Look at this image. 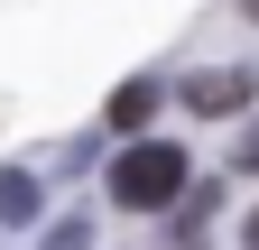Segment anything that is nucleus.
<instances>
[{
  "label": "nucleus",
  "mask_w": 259,
  "mask_h": 250,
  "mask_svg": "<svg viewBox=\"0 0 259 250\" xmlns=\"http://www.w3.org/2000/svg\"><path fill=\"white\" fill-rule=\"evenodd\" d=\"M176 195H185V148L139 139V148H120V158H111V204L157 213V204H176Z\"/></svg>",
  "instance_id": "nucleus-1"
},
{
  "label": "nucleus",
  "mask_w": 259,
  "mask_h": 250,
  "mask_svg": "<svg viewBox=\"0 0 259 250\" xmlns=\"http://www.w3.org/2000/svg\"><path fill=\"white\" fill-rule=\"evenodd\" d=\"M250 19H259V0H250Z\"/></svg>",
  "instance_id": "nucleus-8"
},
{
  "label": "nucleus",
  "mask_w": 259,
  "mask_h": 250,
  "mask_svg": "<svg viewBox=\"0 0 259 250\" xmlns=\"http://www.w3.org/2000/svg\"><path fill=\"white\" fill-rule=\"evenodd\" d=\"M250 250H259V213H250Z\"/></svg>",
  "instance_id": "nucleus-7"
},
{
  "label": "nucleus",
  "mask_w": 259,
  "mask_h": 250,
  "mask_svg": "<svg viewBox=\"0 0 259 250\" xmlns=\"http://www.w3.org/2000/svg\"><path fill=\"white\" fill-rule=\"evenodd\" d=\"M37 250H93V223H83V213H65V223H56Z\"/></svg>",
  "instance_id": "nucleus-5"
},
{
  "label": "nucleus",
  "mask_w": 259,
  "mask_h": 250,
  "mask_svg": "<svg viewBox=\"0 0 259 250\" xmlns=\"http://www.w3.org/2000/svg\"><path fill=\"white\" fill-rule=\"evenodd\" d=\"M241 102H250V74H232V65L185 84V111H241Z\"/></svg>",
  "instance_id": "nucleus-2"
},
{
  "label": "nucleus",
  "mask_w": 259,
  "mask_h": 250,
  "mask_svg": "<svg viewBox=\"0 0 259 250\" xmlns=\"http://www.w3.org/2000/svg\"><path fill=\"white\" fill-rule=\"evenodd\" d=\"M148 111H157V84H148V74L111 93V120H120V130H139V120H148Z\"/></svg>",
  "instance_id": "nucleus-4"
},
{
  "label": "nucleus",
  "mask_w": 259,
  "mask_h": 250,
  "mask_svg": "<svg viewBox=\"0 0 259 250\" xmlns=\"http://www.w3.org/2000/svg\"><path fill=\"white\" fill-rule=\"evenodd\" d=\"M0 223H37V176L28 167H0Z\"/></svg>",
  "instance_id": "nucleus-3"
},
{
  "label": "nucleus",
  "mask_w": 259,
  "mask_h": 250,
  "mask_svg": "<svg viewBox=\"0 0 259 250\" xmlns=\"http://www.w3.org/2000/svg\"><path fill=\"white\" fill-rule=\"evenodd\" d=\"M241 167H259V130H241Z\"/></svg>",
  "instance_id": "nucleus-6"
}]
</instances>
